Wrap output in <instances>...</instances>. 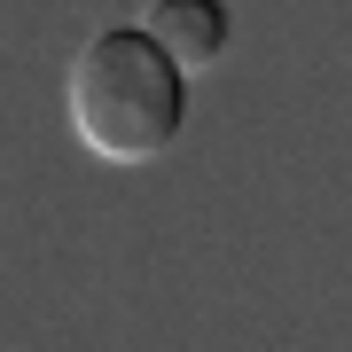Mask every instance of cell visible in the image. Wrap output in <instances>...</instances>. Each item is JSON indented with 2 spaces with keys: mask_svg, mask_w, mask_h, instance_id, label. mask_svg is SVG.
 I'll return each mask as SVG.
<instances>
[{
  "mask_svg": "<svg viewBox=\"0 0 352 352\" xmlns=\"http://www.w3.org/2000/svg\"><path fill=\"white\" fill-rule=\"evenodd\" d=\"M71 126L102 164H149L188 126V71L141 24H110L71 55Z\"/></svg>",
  "mask_w": 352,
  "mask_h": 352,
  "instance_id": "6da1fadb",
  "label": "cell"
},
{
  "mask_svg": "<svg viewBox=\"0 0 352 352\" xmlns=\"http://www.w3.org/2000/svg\"><path fill=\"white\" fill-rule=\"evenodd\" d=\"M141 32H149L180 71H212L227 55V0H157V8L141 16Z\"/></svg>",
  "mask_w": 352,
  "mask_h": 352,
  "instance_id": "7a4b0ae2",
  "label": "cell"
}]
</instances>
